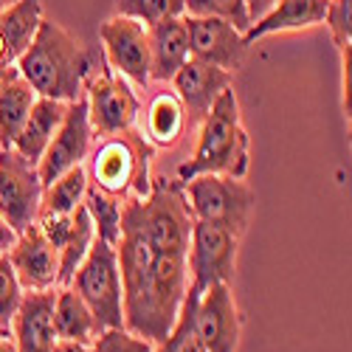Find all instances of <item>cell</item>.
Wrapping results in <instances>:
<instances>
[{"instance_id": "cell-6", "label": "cell", "mask_w": 352, "mask_h": 352, "mask_svg": "<svg viewBox=\"0 0 352 352\" xmlns=\"http://www.w3.org/2000/svg\"><path fill=\"white\" fill-rule=\"evenodd\" d=\"M85 102L87 119L96 135H116L130 130L141 116V99L133 91V85L110 68L94 71L85 82Z\"/></svg>"}, {"instance_id": "cell-21", "label": "cell", "mask_w": 352, "mask_h": 352, "mask_svg": "<svg viewBox=\"0 0 352 352\" xmlns=\"http://www.w3.org/2000/svg\"><path fill=\"white\" fill-rule=\"evenodd\" d=\"M54 330H56V338L79 341V344H94L99 338V333H102V324L96 321V316L91 313V307L85 305V299L71 285L56 287V296H54Z\"/></svg>"}, {"instance_id": "cell-14", "label": "cell", "mask_w": 352, "mask_h": 352, "mask_svg": "<svg viewBox=\"0 0 352 352\" xmlns=\"http://www.w3.org/2000/svg\"><path fill=\"white\" fill-rule=\"evenodd\" d=\"M169 82H172V91L181 99L189 122H203V116L212 110L217 96L226 91V87H231L234 74L223 71L212 63H203V60L189 56Z\"/></svg>"}, {"instance_id": "cell-38", "label": "cell", "mask_w": 352, "mask_h": 352, "mask_svg": "<svg viewBox=\"0 0 352 352\" xmlns=\"http://www.w3.org/2000/svg\"><path fill=\"white\" fill-rule=\"evenodd\" d=\"M3 333H6V330H0V336H3Z\"/></svg>"}, {"instance_id": "cell-9", "label": "cell", "mask_w": 352, "mask_h": 352, "mask_svg": "<svg viewBox=\"0 0 352 352\" xmlns=\"http://www.w3.org/2000/svg\"><path fill=\"white\" fill-rule=\"evenodd\" d=\"M91 141H94V127H91V119H87V102L82 94L79 99L68 102L60 130L54 133V138L45 146V153L34 164L43 189L48 184H54L63 172L79 166L87 158V153H91Z\"/></svg>"}, {"instance_id": "cell-12", "label": "cell", "mask_w": 352, "mask_h": 352, "mask_svg": "<svg viewBox=\"0 0 352 352\" xmlns=\"http://www.w3.org/2000/svg\"><path fill=\"white\" fill-rule=\"evenodd\" d=\"M186 20V34H189V56L203 63H212L223 71H237L245 60V37L240 28H234L223 17H192Z\"/></svg>"}, {"instance_id": "cell-17", "label": "cell", "mask_w": 352, "mask_h": 352, "mask_svg": "<svg viewBox=\"0 0 352 352\" xmlns=\"http://www.w3.org/2000/svg\"><path fill=\"white\" fill-rule=\"evenodd\" d=\"M150 40V79L169 82L189 60V34L184 17H164L146 25Z\"/></svg>"}, {"instance_id": "cell-31", "label": "cell", "mask_w": 352, "mask_h": 352, "mask_svg": "<svg viewBox=\"0 0 352 352\" xmlns=\"http://www.w3.org/2000/svg\"><path fill=\"white\" fill-rule=\"evenodd\" d=\"M155 344H150L146 338L124 330V327H113V330H102L99 338L94 341V352H153Z\"/></svg>"}, {"instance_id": "cell-1", "label": "cell", "mask_w": 352, "mask_h": 352, "mask_svg": "<svg viewBox=\"0 0 352 352\" xmlns=\"http://www.w3.org/2000/svg\"><path fill=\"white\" fill-rule=\"evenodd\" d=\"M14 68L37 96L74 102L85 94V82L94 74V56L68 28L43 17Z\"/></svg>"}, {"instance_id": "cell-29", "label": "cell", "mask_w": 352, "mask_h": 352, "mask_svg": "<svg viewBox=\"0 0 352 352\" xmlns=\"http://www.w3.org/2000/svg\"><path fill=\"white\" fill-rule=\"evenodd\" d=\"M23 287L17 282V274L12 268V262L6 254H0V330H6L12 327V318L20 307V299H23Z\"/></svg>"}, {"instance_id": "cell-10", "label": "cell", "mask_w": 352, "mask_h": 352, "mask_svg": "<svg viewBox=\"0 0 352 352\" xmlns=\"http://www.w3.org/2000/svg\"><path fill=\"white\" fill-rule=\"evenodd\" d=\"M43 184L37 166L14 150H0V217L17 234L40 217Z\"/></svg>"}, {"instance_id": "cell-7", "label": "cell", "mask_w": 352, "mask_h": 352, "mask_svg": "<svg viewBox=\"0 0 352 352\" xmlns=\"http://www.w3.org/2000/svg\"><path fill=\"white\" fill-rule=\"evenodd\" d=\"M237 248L240 237L212 223H192L189 234V251H186V268L197 290H206L220 282H231L234 265H237Z\"/></svg>"}, {"instance_id": "cell-4", "label": "cell", "mask_w": 352, "mask_h": 352, "mask_svg": "<svg viewBox=\"0 0 352 352\" xmlns=\"http://www.w3.org/2000/svg\"><path fill=\"white\" fill-rule=\"evenodd\" d=\"M184 195L189 212L200 223L220 226L231 234L243 237L248 228V217L256 203L254 189L245 178H231V175H195L184 181Z\"/></svg>"}, {"instance_id": "cell-35", "label": "cell", "mask_w": 352, "mask_h": 352, "mask_svg": "<svg viewBox=\"0 0 352 352\" xmlns=\"http://www.w3.org/2000/svg\"><path fill=\"white\" fill-rule=\"evenodd\" d=\"M51 352H94V344H79V341H56Z\"/></svg>"}, {"instance_id": "cell-5", "label": "cell", "mask_w": 352, "mask_h": 352, "mask_svg": "<svg viewBox=\"0 0 352 352\" xmlns=\"http://www.w3.org/2000/svg\"><path fill=\"white\" fill-rule=\"evenodd\" d=\"M71 287L91 307L102 330L124 327V302H122V274L116 245L104 240H94L87 256L79 262V268L71 276Z\"/></svg>"}, {"instance_id": "cell-23", "label": "cell", "mask_w": 352, "mask_h": 352, "mask_svg": "<svg viewBox=\"0 0 352 352\" xmlns=\"http://www.w3.org/2000/svg\"><path fill=\"white\" fill-rule=\"evenodd\" d=\"M85 192H87V172L79 164V166L63 172L54 184H48L43 189L40 214H74L76 206H82Z\"/></svg>"}, {"instance_id": "cell-18", "label": "cell", "mask_w": 352, "mask_h": 352, "mask_svg": "<svg viewBox=\"0 0 352 352\" xmlns=\"http://www.w3.org/2000/svg\"><path fill=\"white\" fill-rule=\"evenodd\" d=\"M43 20L40 0H12L0 9V65L14 68Z\"/></svg>"}, {"instance_id": "cell-37", "label": "cell", "mask_w": 352, "mask_h": 352, "mask_svg": "<svg viewBox=\"0 0 352 352\" xmlns=\"http://www.w3.org/2000/svg\"><path fill=\"white\" fill-rule=\"evenodd\" d=\"M0 352H17L12 333H3V336H0Z\"/></svg>"}, {"instance_id": "cell-19", "label": "cell", "mask_w": 352, "mask_h": 352, "mask_svg": "<svg viewBox=\"0 0 352 352\" xmlns=\"http://www.w3.org/2000/svg\"><path fill=\"white\" fill-rule=\"evenodd\" d=\"M65 107L68 102H56V99H45V96H37V102L32 104V110H28L25 122L12 144V150L17 155H23L25 161L37 164L40 155L45 153L48 141L54 138V133L60 130L63 124V116H65Z\"/></svg>"}, {"instance_id": "cell-33", "label": "cell", "mask_w": 352, "mask_h": 352, "mask_svg": "<svg viewBox=\"0 0 352 352\" xmlns=\"http://www.w3.org/2000/svg\"><path fill=\"white\" fill-rule=\"evenodd\" d=\"M14 240H17V231L0 217V254H6L12 245H14Z\"/></svg>"}, {"instance_id": "cell-32", "label": "cell", "mask_w": 352, "mask_h": 352, "mask_svg": "<svg viewBox=\"0 0 352 352\" xmlns=\"http://www.w3.org/2000/svg\"><path fill=\"white\" fill-rule=\"evenodd\" d=\"M341 68H344V110H346V116H349V110H352V48H346V51H341Z\"/></svg>"}, {"instance_id": "cell-20", "label": "cell", "mask_w": 352, "mask_h": 352, "mask_svg": "<svg viewBox=\"0 0 352 352\" xmlns=\"http://www.w3.org/2000/svg\"><path fill=\"white\" fill-rule=\"evenodd\" d=\"M186 127H189V116H186L178 94L175 91H158L144 110L141 135L150 141V146L172 150L175 144H181Z\"/></svg>"}, {"instance_id": "cell-15", "label": "cell", "mask_w": 352, "mask_h": 352, "mask_svg": "<svg viewBox=\"0 0 352 352\" xmlns=\"http://www.w3.org/2000/svg\"><path fill=\"white\" fill-rule=\"evenodd\" d=\"M54 296L56 287L23 293L9 327L17 352H51L54 344L60 341L54 330Z\"/></svg>"}, {"instance_id": "cell-30", "label": "cell", "mask_w": 352, "mask_h": 352, "mask_svg": "<svg viewBox=\"0 0 352 352\" xmlns=\"http://www.w3.org/2000/svg\"><path fill=\"white\" fill-rule=\"evenodd\" d=\"M324 25H327L338 54L352 48V0H327Z\"/></svg>"}, {"instance_id": "cell-25", "label": "cell", "mask_w": 352, "mask_h": 352, "mask_svg": "<svg viewBox=\"0 0 352 352\" xmlns=\"http://www.w3.org/2000/svg\"><path fill=\"white\" fill-rule=\"evenodd\" d=\"M197 296H200V290L195 285H189L172 330L166 333V338L161 344L153 346V352H206V349H203V344H200V338H197V330H195Z\"/></svg>"}, {"instance_id": "cell-16", "label": "cell", "mask_w": 352, "mask_h": 352, "mask_svg": "<svg viewBox=\"0 0 352 352\" xmlns=\"http://www.w3.org/2000/svg\"><path fill=\"white\" fill-rule=\"evenodd\" d=\"M327 12V0H276V3L256 17L245 37V45L251 48L256 40L271 37V34H285V32H305V28L321 25Z\"/></svg>"}, {"instance_id": "cell-34", "label": "cell", "mask_w": 352, "mask_h": 352, "mask_svg": "<svg viewBox=\"0 0 352 352\" xmlns=\"http://www.w3.org/2000/svg\"><path fill=\"white\" fill-rule=\"evenodd\" d=\"M276 3V0H245V6H248V17H251V23L256 20V17H262L271 6Z\"/></svg>"}, {"instance_id": "cell-28", "label": "cell", "mask_w": 352, "mask_h": 352, "mask_svg": "<svg viewBox=\"0 0 352 352\" xmlns=\"http://www.w3.org/2000/svg\"><path fill=\"white\" fill-rule=\"evenodd\" d=\"M116 14L150 25L164 17H184V0H116Z\"/></svg>"}, {"instance_id": "cell-2", "label": "cell", "mask_w": 352, "mask_h": 352, "mask_svg": "<svg viewBox=\"0 0 352 352\" xmlns=\"http://www.w3.org/2000/svg\"><path fill=\"white\" fill-rule=\"evenodd\" d=\"M251 138L240 122V102L231 87L217 96L212 110L203 116L197 144L189 161L178 166V181H189L195 175H231V178H245L251 155Z\"/></svg>"}, {"instance_id": "cell-26", "label": "cell", "mask_w": 352, "mask_h": 352, "mask_svg": "<svg viewBox=\"0 0 352 352\" xmlns=\"http://www.w3.org/2000/svg\"><path fill=\"white\" fill-rule=\"evenodd\" d=\"M85 209L94 220V228H96V237L116 245L119 243V231H122V200H116L104 192H99L96 186L87 184V192H85Z\"/></svg>"}, {"instance_id": "cell-8", "label": "cell", "mask_w": 352, "mask_h": 352, "mask_svg": "<svg viewBox=\"0 0 352 352\" xmlns=\"http://www.w3.org/2000/svg\"><path fill=\"white\" fill-rule=\"evenodd\" d=\"M99 40L104 51V63L113 74H122L130 85L146 87L150 79V40L141 20L113 14L99 25Z\"/></svg>"}, {"instance_id": "cell-11", "label": "cell", "mask_w": 352, "mask_h": 352, "mask_svg": "<svg viewBox=\"0 0 352 352\" xmlns=\"http://www.w3.org/2000/svg\"><path fill=\"white\" fill-rule=\"evenodd\" d=\"M195 330L206 352H237L243 321L234 302L231 285L220 282L200 290L195 307Z\"/></svg>"}, {"instance_id": "cell-22", "label": "cell", "mask_w": 352, "mask_h": 352, "mask_svg": "<svg viewBox=\"0 0 352 352\" xmlns=\"http://www.w3.org/2000/svg\"><path fill=\"white\" fill-rule=\"evenodd\" d=\"M34 102H37L34 87L17 74L6 85V91L0 94V150H12V144Z\"/></svg>"}, {"instance_id": "cell-24", "label": "cell", "mask_w": 352, "mask_h": 352, "mask_svg": "<svg viewBox=\"0 0 352 352\" xmlns=\"http://www.w3.org/2000/svg\"><path fill=\"white\" fill-rule=\"evenodd\" d=\"M94 240H96V228H94V220H91V214H87L85 203H82V206H76V212H74V226H71L68 240L60 248V276H56V287L71 285L74 271L79 268V262L87 256Z\"/></svg>"}, {"instance_id": "cell-3", "label": "cell", "mask_w": 352, "mask_h": 352, "mask_svg": "<svg viewBox=\"0 0 352 352\" xmlns=\"http://www.w3.org/2000/svg\"><path fill=\"white\" fill-rule=\"evenodd\" d=\"M87 164V184L116 200H141L150 195V155L153 146L133 127L116 135H104Z\"/></svg>"}, {"instance_id": "cell-36", "label": "cell", "mask_w": 352, "mask_h": 352, "mask_svg": "<svg viewBox=\"0 0 352 352\" xmlns=\"http://www.w3.org/2000/svg\"><path fill=\"white\" fill-rule=\"evenodd\" d=\"M17 76V68H6V65H0V94L6 91V85Z\"/></svg>"}, {"instance_id": "cell-13", "label": "cell", "mask_w": 352, "mask_h": 352, "mask_svg": "<svg viewBox=\"0 0 352 352\" xmlns=\"http://www.w3.org/2000/svg\"><path fill=\"white\" fill-rule=\"evenodd\" d=\"M23 290H51L60 276V251H56L37 223L17 234L14 245L6 251Z\"/></svg>"}, {"instance_id": "cell-27", "label": "cell", "mask_w": 352, "mask_h": 352, "mask_svg": "<svg viewBox=\"0 0 352 352\" xmlns=\"http://www.w3.org/2000/svg\"><path fill=\"white\" fill-rule=\"evenodd\" d=\"M184 14H192V17H223L234 28H240L243 34L248 32V25H251L245 0H184Z\"/></svg>"}]
</instances>
